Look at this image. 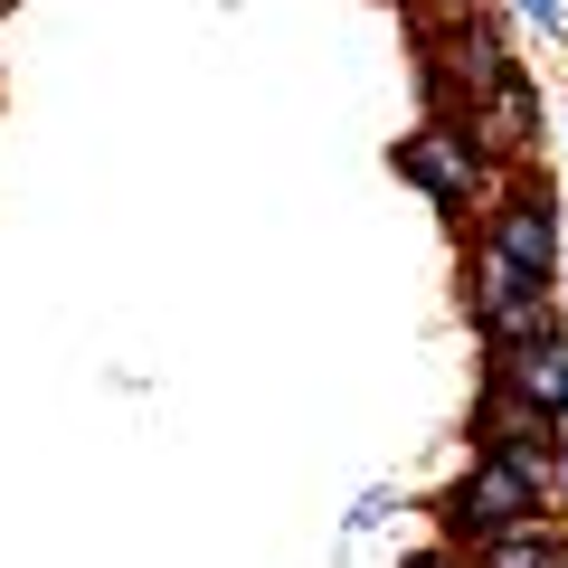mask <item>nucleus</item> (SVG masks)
Instances as JSON below:
<instances>
[{
  "instance_id": "f8f14e48",
  "label": "nucleus",
  "mask_w": 568,
  "mask_h": 568,
  "mask_svg": "<svg viewBox=\"0 0 568 568\" xmlns=\"http://www.w3.org/2000/svg\"><path fill=\"white\" fill-rule=\"evenodd\" d=\"M398 568H465V549H455V540H436V530H426L417 549H398Z\"/></svg>"
},
{
  "instance_id": "2eb2a0df",
  "label": "nucleus",
  "mask_w": 568,
  "mask_h": 568,
  "mask_svg": "<svg viewBox=\"0 0 568 568\" xmlns=\"http://www.w3.org/2000/svg\"><path fill=\"white\" fill-rule=\"evenodd\" d=\"M559 313H568V256H559Z\"/></svg>"
},
{
  "instance_id": "dca6fc26",
  "label": "nucleus",
  "mask_w": 568,
  "mask_h": 568,
  "mask_svg": "<svg viewBox=\"0 0 568 568\" xmlns=\"http://www.w3.org/2000/svg\"><path fill=\"white\" fill-rule=\"evenodd\" d=\"M10 10H20V0H0V20H10Z\"/></svg>"
},
{
  "instance_id": "9b49d317",
  "label": "nucleus",
  "mask_w": 568,
  "mask_h": 568,
  "mask_svg": "<svg viewBox=\"0 0 568 568\" xmlns=\"http://www.w3.org/2000/svg\"><path fill=\"white\" fill-rule=\"evenodd\" d=\"M388 511H407V493H398V484H369L361 503L342 511V530H351V540H369V530H388Z\"/></svg>"
},
{
  "instance_id": "7ed1b4c3",
  "label": "nucleus",
  "mask_w": 568,
  "mask_h": 568,
  "mask_svg": "<svg viewBox=\"0 0 568 568\" xmlns=\"http://www.w3.org/2000/svg\"><path fill=\"white\" fill-rule=\"evenodd\" d=\"M388 171H398V181L417 190L455 237H465V227L493 209V190H503V171H493L484 152H474V133H465V123H446V114H417V123H407V133L388 142Z\"/></svg>"
},
{
  "instance_id": "ddd939ff",
  "label": "nucleus",
  "mask_w": 568,
  "mask_h": 568,
  "mask_svg": "<svg viewBox=\"0 0 568 568\" xmlns=\"http://www.w3.org/2000/svg\"><path fill=\"white\" fill-rule=\"evenodd\" d=\"M549 142H559V162H568V85H559V104H549Z\"/></svg>"
},
{
  "instance_id": "20e7f679",
  "label": "nucleus",
  "mask_w": 568,
  "mask_h": 568,
  "mask_svg": "<svg viewBox=\"0 0 568 568\" xmlns=\"http://www.w3.org/2000/svg\"><path fill=\"white\" fill-rule=\"evenodd\" d=\"M417 511L436 521V540L474 549V540H493V530H511V521H540V511H559V503H549V474L511 465V455H465Z\"/></svg>"
},
{
  "instance_id": "423d86ee",
  "label": "nucleus",
  "mask_w": 568,
  "mask_h": 568,
  "mask_svg": "<svg viewBox=\"0 0 568 568\" xmlns=\"http://www.w3.org/2000/svg\"><path fill=\"white\" fill-rule=\"evenodd\" d=\"M465 133H474V152H484L493 171H549V85L530 77V67H511L493 95H474L465 104Z\"/></svg>"
},
{
  "instance_id": "4468645a",
  "label": "nucleus",
  "mask_w": 568,
  "mask_h": 568,
  "mask_svg": "<svg viewBox=\"0 0 568 568\" xmlns=\"http://www.w3.org/2000/svg\"><path fill=\"white\" fill-rule=\"evenodd\" d=\"M549 503L568 511V426H559V474H549Z\"/></svg>"
},
{
  "instance_id": "f257e3e1",
  "label": "nucleus",
  "mask_w": 568,
  "mask_h": 568,
  "mask_svg": "<svg viewBox=\"0 0 568 568\" xmlns=\"http://www.w3.org/2000/svg\"><path fill=\"white\" fill-rule=\"evenodd\" d=\"M407 39H417V104H426V114H446V123H465L474 95H493L511 67H530L521 58V29H511L493 0L426 10V20H407Z\"/></svg>"
},
{
  "instance_id": "9d476101",
  "label": "nucleus",
  "mask_w": 568,
  "mask_h": 568,
  "mask_svg": "<svg viewBox=\"0 0 568 568\" xmlns=\"http://www.w3.org/2000/svg\"><path fill=\"white\" fill-rule=\"evenodd\" d=\"M493 10H503L521 39H549V48L568 39V0H493Z\"/></svg>"
},
{
  "instance_id": "f03ea898",
  "label": "nucleus",
  "mask_w": 568,
  "mask_h": 568,
  "mask_svg": "<svg viewBox=\"0 0 568 568\" xmlns=\"http://www.w3.org/2000/svg\"><path fill=\"white\" fill-rule=\"evenodd\" d=\"M455 313H465L474 342H568V313H559V284L511 265L493 237H455Z\"/></svg>"
},
{
  "instance_id": "6e6552de",
  "label": "nucleus",
  "mask_w": 568,
  "mask_h": 568,
  "mask_svg": "<svg viewBox=\"0 0 568 568\" xmlns=\"http://www.w3.org/2000/svg\"><path fill=\"white\" fill-rule=\"evenodd\" d=\"M484 379L568 426V342H484Z\"/></svg>"
},
{
  "instance_id": "0eeeda50",
  "label": "nucleus",
  "mask_w": 568,
  "mask_h": 568,
  "mask_svg": "<svg viewBox=\"0 0 568 568\" xmlns=\"http://www.w3.org/2000/svg\"><path fill=\"white\" fill-rule=\"evenodd\" d=\"M465 455H511L530 474H559V417H540L530 398L474 379V407H465Z\"/></svg>"
},
{
  "instance_id": "1a4fd4ad",
  "label": "nucleus",
  "mask_w": 568,
  "mask_h": 568,
  "mask_svg": "<svg viewBox=\"0 0 568 568\" xmlns=\"http://www.w3.org/2000/svg\"><path fill=\"white\" fill-rule=\"evenodd\" d=\"M465 568H568V511H540V521H511L493 540H474Z\"/></svg>"
},
{
  "instance_id": "39448f33",
  "label": "nucleus",
  "mask_w": 568,
  "mask_h": 568,
  "mask_svg": "<svg viewBox=\"0 0 568 568\" xmlns=\"http://www.w3.org/2000/svg\"><path fill=\"white\" fill-rule=\"evenodd\" d=\"M474 237H493L511 265H530V275L559 284V256H568V200L549 171H511L503 190H493V209L474 219Z\"/></svg>"
}]
</instances>
